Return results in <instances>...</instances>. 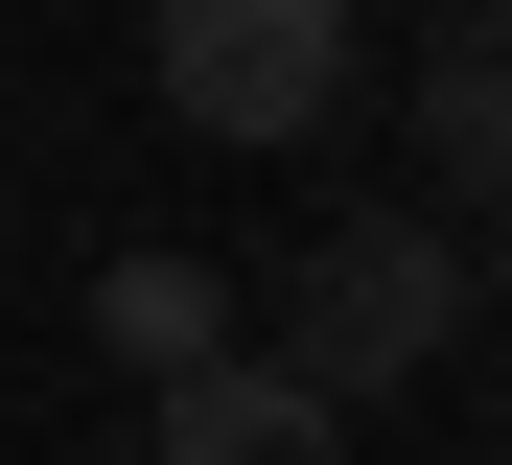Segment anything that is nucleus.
Here are the masks:
<instances>
[{"instance_id":"39448f33","label":"nucleus","mask_w":512,"mask_h":465,"mask_svg":"<svg viewBox=\"0 0 512 465\" xmlns=\"http://www.w3.org/2000/svg\"><path fill=\"white\" fill-rule=\"evenodd\" d=\"M94 349H140L163 396H187V372H233V303H210L187 256H117V279H94Z\"/></svg>"},{"instance_id":"20e7f679","label":"nucleus","mask_w":512,"mask_h":465,"mask_svg":"<svg viewBox=\"0 0 512 465\" xmlns=\"http://www.w3.org/2000/svg\"><path fill=\"white\" fill-rule=\"evenodd\" d=\"M163 465H350V419H326V396H280V372H187V396H163Z\"/></svg>"},{"instance_id":"7ed1b4c3","label":"nucleus","mask_w":512,"mask_h":465,"mask_svg":"<svg viewBox=\"0 0 512 465\" xmlns=\"http://www.w3.org/2000/svg\"><path fill=\"white\" fill-rule=\"evenodd\" d=\"M419 163L512 210V0H466V24H419Z\"/></svg>"},{"instance_id":"f257e3e1","label":"nucleus","mask_w":512,"mask_h":465,"mask_svg":"<svg viewBox=\"0 0 512 465\" xmlns=\"http://www.w3.org/2000/svg\"><path fill=\"white\" fill-rule=\"evenodd\" d=\"M443 326H466V233L443 210H326L280 256V349H256V372L350 419V396H396V372H443Z\"/></svg>"},{"instance_id":"f03ea898","label":"nucleus","mask_w":512,"mask_h":465,"mask_svg":"<svg viewBox=\"0 0 512 465\" xmlns=\"http://www.w3.org/2000/svg\"><path fill=\"white\" fill-rule=\"evenodd\" d=\"M163 117L187 140H326L350 117V24H326V0H163Z\"/></svg>"}]
</instances>
